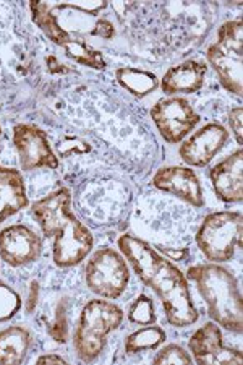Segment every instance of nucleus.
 <instances>
[{
  "mask_svg": "<svg viewBox=\"0 0 243 365\" xmlns=\"http://www.w3.org/2000/svg\"><path fill=\"white\" fill-rule=\"evenodd\" d=\"M63 49L67 52V56L76 63H80V66L90 67L94 70H104L108 67V63L104 61V56L100 54L96 47L88 44L85 39L72 38L63 46Z\"/></svg>",
  "mask_w": 243,
  "mask_h": 365,
  "instance_id": "20",
  "label": "nucleus"
},
{
  "mask_svg": "<svg viewBox=\"0 0 243 365\" xmlns=\"http://www.w3.org/2000/svg\"><path fill=\"white\" fill-rule=\"evenodd\" d=\"M115 80L118 85L125 88L130 94H133L136 98L150 96L159 88V78L156 73L133 67L118 68L115 72Z\"/></svg>",
  "mask_w": 243,
  "mask_h": 365,
  "instance_id": "18",
  "label": "nucleus"
},
{
  "mask_svg": "<svg viewBox=\"0 0 243 365\" xmlns=\"http://www.w3.org/2000/svg\"><path fill=\"white\" fill-rule=\"evenodd\" d=\"M0 137H2V125H0Z\"/></svg>",
  "mask_w": 243,
  "mask_h": 365,
  "instance_id": "26",
  "label": "nucleus"
},
{
  "mask_svg": "<svg viewBox=\"0 0 243 365\" xmlns=\"http://www.w3.org/2000/svg\"><path fill=\"white\" fill-rule=\"evenodd\" d=\"M117 244L140 281L162 302L165 319L172 327L187 328L197 323L198 310L190 292L188 279L174 263L135 235L123 234Z\"/></svg>",
  "mask_w": 243,
  "mask_h": 365,
  "instance_id": "1",
  "label": "nucleus"
},
{
  "mask_svg": "<svg viewBox=\"0 0 243 365\" xmlns=\"http://www.w3.org/2000/svg\"><path fill=\"white\" fill-rule=\"evenodd\" d=\"M197 245L212 263H225L242 247L240 211H216L207 215L197 232Z\"/></svg>",
  "mask_w": 243,
  "mask_h": 365,
  "instance_id": "6",
  "label": "nucleus"
},
{
  "mask_svg": "<svg viewBox=\"0 0 243 365\" xmlns=\"http://www.w3.org/2000/svg\"><path fill=\"white\" fill-rule=\"evenodd\" d=\"M229 140L227 128L217 122L206 123L182 141L179 155L188 168H205L214 160Z\"/></svg>",
  "mask_w": 243,
  "mask_h": 365,
  "instance_id": "11",
  "label": "nucleus"
},
{
  "mask_svg": "<svg viewBox=\"0 0 243 365\" xmlns=\"http://www.w3.org/2000/svg\"><path fill=\"white\" fill-rule=\"evenodd\" d=\"M229 127L234 133L237 145H242L243 143V109L240 108V106H237V108L230 109Z\"/></svg>",
  "mask_w": 243,
  "mask_h": 365,
  "instance_id": "24",
  "label": "nucleus"
},
{
  "mask_svg": "<svg viewBox=\"0 0 243 365\" xmlns=\"http://www.w3.org/2000/svg\"><path fill=\"white\" fill-rule=\"evenodd\" d=\"M31 347V333L25 327L15 325L0 331V364H23Z\"/></svg>",
  "mask_w": 243,
  "mask_h": 365,
  "instance_id": "17",
  "label": "nucleus"
},
{
  "mask_svg": "<svg viewBox=\"0 0 243 365\" xmlns=\"http://www.w3.org/2000/svg\"><path fill=\"white\" fill-rule=\"evenodd\" d=\"M43 242L39 235L23 225H14L0 231V258L9 267L20 268L39 260Z\"/></svg>",
  "mask_w": 243,
  "mask_h": 365,
  "instance_id": "12",
  "label": "nucleus"
},
{
  "mask_svg": "<svg viewBox=\"0 0 243 365\" xmlns=\"http://www.w3.org/2000/svg\"><path fill=\"white\" fill-rule=\"evenodd\" d=\"M31 211L43 234L54 240L52 260L58 268L76 267L90 255L94 245L93 234L72 211V193L68 188H57L34 202Z\"/></svg>",
  "mask_w": 243,
  "mask_h": 365,
  "instance_id": "2",
  "label": "nucleus"
},
{
  "mask_svg": "<svg viewBox=\"0 0 243 365\" xmlns=\"http://www.w3.org/2000/svg\"><path fill=\"white\" fill-rule=\"evenodd\" d=\"M216 197L224 203H240L243 198V151L237 150L210 170Z\"/></svg>",
  "mask_w": 243,
  "mask_h": 365,
  "instance_id": "14",
  "label": "nucleus"
},
{
  "mask_svg": "<svg viewBox=\"0 0 243 365\" xmlns=\"http://www.w3.org/2000/svg\"><path fill=\"white\" fill-rule=\"evenodd\" d=\"M130 269L125 257L110 247L93 253L86 264V284L100 299L117 300L125 292Z\"/></svg>",
  "mask_w": 243,
  "mask_h": 365,
  "instance_id": "7",
  "label": "nucleus"
},
{
  "mask_svg": "<svg viewBox=\"0 0 243 365\" xmlns=\"http://www.w3.org/2000/svg\"><path fill=\"white\" fill-rule=\"evenodd\" d=\"M206 58L224 90L240 98L243 88V25L240 19L221 25L217 39L207 47Z\"/></svg>",
  "mask_w": 243,
  "mask_h": 365,
  "instance_id": "5",
  "label": "nucleus"
},
{
  "mask_svg": "<svg viewBox=\"0 0 243 365\" xmlns=\"http://www.w3.org/2000/svg\"><path fill=\"white\" fill-rule=\"evenodd\" d=\"M26 185L20 170L0 166V225L28 206Z\"/></svg>",
  "mask_w": 243,
  "mask_h": 365,
  "instance_id": "16",
  "label": "nucleus"
},
{
  "mask_svg": "<svg viewBox=\"0 0 243 365\" xmlns=\"http://www.w3.org/2000/svg\"><path fill=\"white\" fill-rule=\"evenodd\" d=\"M38 364H67L63 357L57 356V354H46V356H41L38 357Z\"/></svg>",
  "mask_w": 243,
  "mask_h": 365,
  "instance_id": "25",
  "label": "nucleus"
},
{
  "mask_svg": "<svg viewBox=\"0 0 243 365\" xmlns=\"http://www.w3.org/2000/svg\"><path fill=\"white\" fill-rule=\"evenodd\" d=\"M187 279L195 282L212 322L227 331L242 333V291L232 272L221 263H200L188 268Z\"/></svg>",
  "mask_w": 243,
  "mask_h": 365,
  "instance_id": "3",
  "label": "nucleus"
},
{
  "mask_svg": "<svg viewBox=\"0 0 243 365\" xmlns=\"http://www.w3.org/2000/svg\"><path fill=\"white\" fill-rule=\"evenodd\" d=\"M154 364H193V357L182 346L169 344L157 352V356L154 357Z\"/></svg>",
  "mask_w": 243,
  "mask_h": 365,
  "instance_id": "23",
  "label": "nucleus"
},
{
  "mask_svg": "<svg viewBox=\"0 0 243 365\" xmlns=\"http://www.w3.org/2000/svg\"><path fill=\"white\" fill-rule=\"evenodd\" d=\"M128 320L135 323V325H152L157 320L156 305L151 297L140 294L128 307Z\"/></svg>",
  "mask_w": 243,
  "mask_h": 365,
  "instance_id": "21",
  "label": "nucleus"
},
{
  "mask_svg": "<svg viewBox=\"0 0 243 365\" xmlns=\"http://www.w3.org/2000/svg\"><path fill=\"white\" fill-rule=\"evenodd\" d=\"M14 146L19 153L21 170L31 173L36 169H57L58 158L47 140L46 133L36 125L20 123L14 127Z\"/></svg>",
  "mask_w": 243,
  "mask_h": 365,
  "instance_id": "9",
  "label": "nucleus"
},
{
  "mask_svg": "<svg viewBox=\"0 0 243 365\" xmlns=\"http://www.w3.org/2000/svg\"><path fill=\"white\" fill-rule=\"evenodd\" d=\"M164 341L165 331L156 323H152V325H145L130 334L125 341V351L127 354H140L145 351L157 349L159 346L164 344Z\"/></svg>",
  "mask_w": 243,
  "mask_h": 365,
  "instance_id": "19",
  "label": "nucleus"
},
{
  "mask_svg": "<svg viewBox=\"0 0 243 365\" xmlns=\"http://www.w3.org/2000/svg\"><path fill=\"white\" fill-rule=\"evenodd\" d=\"M190 354L193 362L200 365H227L242 364V352L224 344L221 327L214 322H207L192 334L188 341Z\"/></svg>",
  "mask_w": 243,
  "mask_h": 365,
  "instance_id": "10",
  "label": "nucleus"
},
{
  "mask_svg": "<svg viewBox=\"0 0 243 365\" xmlns=\"http://www.w3.org/2000/svg\"><path fill=\"white\" fill-rule=\"evenodd\" d=\"M21 309V297L7 282L0 281V322H9Z\"/></svg>",
  "mask_w": 243,
  "mask_h": 365,
  "instance_id": "22",
  "label": "nucleus"
},
{
  "mask_svg": "<svg viewBox=\"0 0 243 365\" xmlns=\"http://www.w3.org/2000/svg\"><path fill=\"white\" fill-rule=\"evenodd\" d=\"M123 322V310L104 299L90 300L81 310L75 329L73 347L83 362H93L103 354L108 336Z\"/></svg>",
  "mask_w": 243,
  "mask_h": 365,
  "instance_id": "4",
  "label": "nucleus"
},
{
  "mask_svg": "<svg viewBox=\"0 0 243 365\" xmlns=\"http://www.w3.org/2000/svg\"><path fill=\"white\" fill-rule=\"evenodd\" d=\"M206 72V63L190 58V61L169 68L162 78L159 80V86H161L162 93L169 94V96L197 93L205 83Z\"/></svg>",
  "mask_w": 243,
  "mask_h": 365,
  "instance_id": "15",
  "label": "nucleus"
},
{
  "mask_svg": "<svg viewBox=\"0 0 243 365\" xmlns=\"http://www.w3.org/2000/svg\"><path fill=\"white\" fill-rule=\"evenodd\" d=\"M151 119L167 143H180L195 130L201 117L185 98L167 96L159 99L151 109Z\"/></svg>",
  "mask_w": 243,
  "mask_h": 365,
  "instance_id": "8",
  "label": "nucleus"
},
{
  "mask_svg": "<svg viewBox=\"0 0 243 365\" xmlns=\"http://www.w3.org/2000/svg\"><path fill=\"white\" fill-rule=\"evenodd\" d=\"M152 185L164 193L175 197L195 208L205 206L203 188H201L198 175L192 168L185 166H165L156 170L152 178Z\"/></svg>",
  "mask_w": 243,
  "mask_h": 365,
  "instance_id": "13",
  "label": "nucleus"
}]
</instances>
